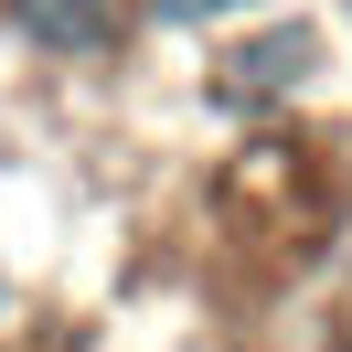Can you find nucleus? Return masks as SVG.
Listing matches in <instances>:
<instances>
[{
    "mask_svg": "<svg viewBox=\"0 0 352 352\" xmlns=\"http://www.w3.org/2000/svg\"><path fill=\"white\" fill-rule=\"evenodd\" d=\"M320 75H331V32L309 22V11H278V22L235 32V43L214 54V107L267 118V107H288V96H309Z\"/></svg>",
    "mask_w": 352,
    "mask_h": 352,
    "instance_id": "1",
    "label": "nucleus"
},
{
    "mask_svg": "<svg viewBox=\"0 0 352 352\" xmlns=\"http://www.w3.org/2000/svg\"><path fill=\"white\" fill-rule=\"evenodd\" d=\"M342 22H352V0H342Z\"/></svg>",
    "mask_w": 352,
    "mask_h": 352,
    "instance_id": "6",
    "label": "nucleus"
},
{
    "mask_svg": "<svg viewBox=\"0 0 352 352\" xmlns=\"http://www.w3.org/2000/svg\"><path fill=\"white\" fill-rule=\"evenodd\" d=\"M235 11H256V0H150V22H171V32H203V22H235Z\"/></svg>",
    "mask_w": 352,
    "mask_h": 352,
    "instance_id": "3",
    "label": "nucleus"
},
{
    "mask_svg": "<svg viewBox=\"0 0 352 352\" xmlns=\"http://www.w3.org/2000/svg\"><path fill=\"white\" fill-rule=\"evenodd\" d=\"M331 352H352V331H342V342H331Z\"/></svg>",
    "mask_w": 352,
    "mask_h": 352,
    "instance_id": "5",
    "label": "nucleus"
},
{
    "mask_svg": "<svg viewBox=\"0 0 352 352\" xmlns=\"http://www.w3.org/2000/svg\"><path fill=\"white\" fill-rule=\"evenodd\" d=\"M11 22H22L32 54L96 65V54H118V32H129V0H11Z\"/></svg>",
    "mask_w": 352,
    "mask_h": 352,
    "instance_id": "2",
    "label": "nucleus"
},
{
    "mask_svg": "<svg viewBox=\"0 0 352 352\" xmlns=\"http://www.w3.org/2000/svg\"><path fill=\"white\" fill-rule=\"evenodd\" d=\"M0 309H11V278H0Z\"/></svg>",
    "mask_w": 352,
    "mask_h": 352,
    "instance_id": "4",
    "label": "nucleus"
}]
</instances>
